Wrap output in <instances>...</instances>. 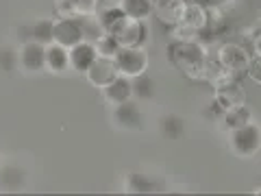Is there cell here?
<instances>
[{
  "instance_id": "30",
  "label": "cell",
  "mask_w": 261,
  "mask_h": 196,
  "mask_svg": "<svg viewBox=\"0 0 261 196\" xmlns=\"http://www.w3.org/2000/svg\"><path fill=\"white\" fill-rule=\"evenodd\" d=\"M252 46H255V55L261 57V31L255 35V39H252Z\"/></svg>"
},
{
  "instance_id": "17",
  "label": "cell",
  "mask_w": 261,
  "mask_h": 196,
  "mask_svg": "<svg viewBox=\"0 0 261 196\" xmlns=\"http://www.w3.org/2000/svg\"><path fill=\"white\" fill-rule=\"evenodd\" d=\"M96 15H98V20H100L105 33H111V35L120 29V24L126 20V15H124V11H122L120 3L111 5V7H98Z\"/></svg>"
},
{
  "instance_id": "25",
  "label": "cell",
  "mask_w": 261,
  "mask_h": 196,
  "mask_svg": "<svg viewBox=\"0 0 261 196\" xmlns=\"http://www.w3.org/2000/svg\"><path fill=\"white\" fill-rule=\"evenodd\" d=\"M81 20V27H83V37L85 42H98L102 35H105V29L100 20H98L96 13H89V15H79Z\"/></svg>"
},
{
  "instance_id": "22",
  "label": "cell",
  "mask_w": 261,
  "mask_h": 196,
  "mask_svg": "<svg viewBox=\"0 0 261 196\" xmlns=\"http://www.w3.org/2000/svg\"><path fill=\"white\" fill-rule=\"evenodd\" d=\"M207 20H209V13H207L205 5L187 3L185 11H183V18L178 24H190V27H196V29H207Z\"/></svg>"
},
{
  "instance_id": "14",
  "label": "cell",
  "mask_w": 261,
  "mask_h": 196,
  "mask_svg": "<svg viewBox=\"0 0 261 196\" xmlns=\"http://www.w3.org/2000/svg\"><path fill=\"white\" fill-rule=\"evenodd\" d=\"M102 98L107 101L109 105H120V103H126L133 98V83H130V79L126 77H116L111 81V83H107L102 89H100Z\"/></svg>"
},
{
  "instance_id": "26",
  "label": "cell",
  "mask_w": 261,
  "mask_h": 196,
  "mask_svg": "<svg viewBox=\"0 0 261 196\" xmlns=\"http://www.w3.org/2000/svg\"><path fill=\"white\" fill-rule=\"evenodd\" d=\"M96 44V51H98V55L100 57H107V59H113V57L118 55V51H120V42H118V37L116 35H111V33H105V35L98 39V42H94Z\"/></svg>"
},
{
  "instance_id": "15",
  "label": "cell",
  "mask_w": 261,
  "mask_h": 196,
  "mask_svg": "<svg viewBox=\"0 0 261 196\" xmlns=\"http://www.w3.org/2000/svg\"><path fill=\"white\" fill-rule=\"evenodd\" d=\"M252 122V109L248 105H240V107H233V109H226L222 113V118L218 120V127L220 131H226V133H231V131L240 129L244 125H248Z\"/></svg>"
},
{
  "instance_id": "6",
  "label": "cell",
  "mask_w": 261,
  "mask_h": 196,
  "mask_svg": "<svg viewBox=\"0 0 261 196\" xmlns=\"http://www.w3.org/2000/svg\"><path fill=\"white\" fill-rule=\"evenodd\" d=\"M111 122H113V127L120 129V131H144L146 129V116L140 107V101L130 98L126 103L113 105Z\"/></svg>"
},
{
  "instance_id": "21",
  "label": "cell",
  "mask_w": 261,
  "mask_h": 196,
  "mask_svg": "<svg viewBox=\"0 0 261 196\" xmlns=\"http://www.w3.org/2000/svg\"><path fill=\"white\" fill-rule=\"evenodd\" d=\"M211 35L209 29H196V27H190V24H176V27L170 29V37L172 42H205V37Z\"/></svg>"
},
{
  "instance_id": "9",
  "label": "cell",
  "mask_w": 261,
  "mask_h": 196,
  "mask_svg": "<svg viewBox=\"0 0 261 196\" xmlns=\"http://www.w3.org/2000/svg\"><path fill=\"white\" fill-rule=\"evenodd\" d=\"M18 63L27 75H39L46 70V46L39 42L18 44Z\"/></svg>"
},
{
  "instance_id": "27",
  "label": "cell",
  "mask_w": 261,
  "mask_h": 196,
  "mask_svg": "<svg viewBox=\"0 0 261 196\" xmlns=\"http://www.w3.org/2000/svg\"><path fill=\"white\" fill-rule=\"evenodd\" d=\"M18 51L15 48H0V70L3 72H13L18 68Z\"/></svg>"
},
{
  "instance_id": "12",
  "label": "cell",
  "mask_w": 261,
  "mask_h": 196,
  "mask_svg": "<svg viewBox=\"0 0 261 196\" xmlns=\"http://www.w3.org/2000/svg\"><path fill=\"white\" fill-rule=\"evenodd\" d=\"M185 5V0H154V18L168 29H172L181 22Z\"/></svg>"
},
{
  "instance_id": "29",
  "label": "cell",
  "mask_w": 261,
  "mask_h": 196,
  "mask_svg": "<svg viewBox=\"0 0 261 196\" xmlns=\"http://www.w3.org/2000/svg\"><path fill=\"white\" fill-rule=\"evenodd\" d=\"M222 113H224V109L218 105L216 98H214V101H211V103L207 105V107H205V118H207V120H211V122H218L220 118H222Z\"/></svg>"
},
{
  "instance_id": "28",
  "label": "cell",
  "mask_w": 261,
  "mask_h": 196,
  "mask_svg": "<svg viewBox=\"0 0 261 196\" xmlns=\"http://www.w3.org/2000/svg\"><path fill=\"white\" fill-rule=\"evenodd\" d=\"M246 75L255 81V83L261 85V57L255 55V57H250V63H248V72Z\"/></svg>"
},
{
  "instance_id": "18",
  "label": "cell",
  "mask_w": 261,
  "mask_h": 196,
  "mask_svg": "<svg viewBox=\"0 0 261 196\" xmlns=\"http://www.w3.org/2000/svg\"><path fill=\"white\" fill-rule=\"evenodd\" d=\"M27 181V173L22 168L13 166V163H7V166H0V190L5 192H15L20 190Z\"/></svg>"
},
{
  "instance_id": "19",
  "label": "cell",
  "mask_w": 261,
  "mask_h": 196,
  "mask_svg": "<svg viewBox=\"0 0 261 196\" xmlns=\"http://www.w3.org/2000/svg\"><path fill=\"white\" fill-rule=\"evenodd\" d=\"M120 7L126 18L148 20L154 15V0H120Z\"/></svg>"
},
{
  "instance_id": "3",
  "label": "cell",
  "mask_w": 261,
  "mask_h": 196,
  "mask_svg": "<svg viewBox=\"0 0 261 196\" xmlns=\"http://www.w3.org/2000/svg\"><path fill=\"white\" fill-rule=\"evenodd\" d=\"M216 61L222 65V70H226L228 75H233L235 79H242L248 72L250 63V53L246 51V46L235 44V42H224L218 48Z\"/></svg>"
},
{
  "instance_id": "31",
  "label": "cell",
  "mask_w": 261,
  "mask_h": 196,
  "mask_svg": "<svg viewBox=\"0 0 261 196\" xmlns=\"http://www.w3.org/2000/svg\"><path fill=\"white\" fill-rule=\"evenodd\" d=\"M255 192H257V194H261V185H259V187H257V190H255Z\"/></svg>"
},
{
  "instance_id": "16",
  "label": "cell",
  "mask_w": 261,
  "mask_h": 196,
  "mask_svg": "<svg viewBox=\"0 0 261 196\" xmlns=\"http://www.w3.org/2000/svg\"><path fill=\"white\" fill-rule=\"evenodd\" d=\"M124 190L128 194H152L159 190V183L144 173H130L124 177Z\"/></svg>"
},
{
  "instance_id": "7",
  "label": "cell",
  "mask_w": 261,
  "mask_h": 196,
  "mask_svg": "<svg viewBox=\"0 0 261 196\" xmlns=\"http://www.w3.org/2000/svg\"><path fill=\"white\" fill-rule=\"evenodd\" d=\"M83 27L81 20L74 15H59L53 20V42L61 44L65 48L76 46L79 42H83Z\"/></svg>"
},
{
  "instance_id": "23",
  "label": "cell",
  "mask_w": 261,
  "mask_h": 196,
  "mask_svg": "<svg viewBox=\"0 0 261 196\" xmlns=\"http://www.w3.org/2000/svg\"><path fill=\"white\" fill-rule=\"evenodd\" d=\"M130 83H133V98L140 103L152 101L154 94H157V83H154V79L148 77L146 72L135 79H130Z\"/></svg>"
},
{
  "instance_id": "8",
  "label": "cell",
  "mask_w": 261,
  "mask_h": 196,
  "mask_svg": "<svg viewBox=\"0 0 261 196\" xmlns=\"http://www.w3.org/2000/svg\"><path fill=\"white\" fill-rule=\"evenodd\" d=\"M118 37L120 46H130V48H144L146 42L150 37V29H148V20H133L126 18L120 24V29L113 33Z\"/></svg>"
},
{
  "instance_id": "11",
  "label": "cell",
  "mask_w": 261,
  "mask_h": 196,
  "mask_svg": "<svg viewBox=\"0 0 261 196\" xmlns=\"http://www.w3.org/2000/svg\"><path fill=\"white\" fill-rule=\"evenodd\" d=\"M46 72H50L55 77L68 75L70 72V48L61 44H48L46 46Z\"/></svg>"
},
{
  "instance_id": "2",
  "label": "cell",
  "mask_w": 261,
  "mask_h": 196,
  "mask_svg": "<svg viewBox=\"0 0 261 196\" xmlns=\"http://www.w3.org/2000/svg\"><path fill=\"white\" fill-rule=\"evenodd\" d=\"M228 146H231V151L242 159L255 157L261 151V125H257V122L252 120L248 125L231 131V133H228Z\"/></svg>"
},
{
  "instance_id": "1",
  "label": "cell",
  "mask_w": 261,
  "mask_h": 196,
  "mask_svg": "<svg viewBox=\"0 0 261 196\" xmlns=\"http://www.w3.org/2000/svg\"><path fill=\"white\" fill-rule=\"evenodd\" d=\"M168 59L176 70H181L187 79H202V70L207 63V44L202 42H170Z\"/></svg>"
},
{
  "instance_id": "5",
  "label": "cell",
  "mask_w": 261,
  "mask_h": 196,
  "mask_svg": "<svg viewBox=\"0 0 261 196\" xmlns=\"http://www.w3.org/2000/svg\"><path fill=\"white\" fill-rule=\"evenodd\" d=\"M211 85H214V98L224 111L240 107V105H246V92H244L240 79H235L233 75H228V72H224V75Z\"/></svg>"
},
{
  "instance_id": "10",
  "label": "cell",
  "mask_w": 261,
  "mask_h": 196,
  "mask_svg": "<svg viewBox=\"0 0 261 196\" xmlns=\"http://www.w3.org/2000/svg\"><path fill=\"white\" fill-rule=\"evenodd\" d=\"M98 51H96V44L94 42H79L76 46L70 48V70L76 72V75H87V70L92 68L98 59Z\"/></svg>"
},
{
  "instance_id": "13",
  "label": "cell",
  "mask_w": 261,
  "mask_h": 196,
  "mask_svg": "<svg viewBox=\"0 0 261 196\" xmlns=\"http://www.w3.org/2000/svg\"><path fill=\"white\" fill-rule=\"evenodd\" d=\"M85 77H87V81H89V83H92L94 87L102 89L105 85L111 83V81L118 77L116 63H113V59H107V57H98L96 63L87 70Z\"/></svg>"
},
{
  "instance_id": "4",
  "label": "cell",
  "mask_w": 261,
  "mask_h": 196,
  "mask_svg": "<svg viewBox=\"0 0 261 196\" xmlns=\"http://www.w3.org/2000/svg\"><path fill=\"white\" fill-rule=\"evenodd\" d=\"M113 63H116V70L120 77L135 79L148 70V53H146V48L122 46L118 55L113 57Z\"/></svg>"
},
{
  "instance_id": "24",
  "label": "cell",
  "mask_w": 261,
  "mask_h": 196,
  "mask_svg": "<svg viewBox=\"0 0 261 196\" xmlns=\"http://www.w3.org/2000/svg\"><path fill=\"white\" fill-rule=\"evenodd\" d=\"M31 27V42H39V44H53V20L48 18H39L35 22H29Z\"/></svg>"
},
{
  "instance_id": "20",
  "label": "cell",
  "mask_w": 261,
  "mask_h": 196,
  "mask_svg": "<svg viewBox=\"0 0 261 196\" xmlns=\"http://www.w3.org/2000/svg\"><path fill=\"white\" fill-rule=\"evenodd\" d=\"M159 133L166 137V140L174 142V140H181L183 133H185V122L181 116L176 113H166V116L159 118Z\"/></svg>"
}]
</instances>
